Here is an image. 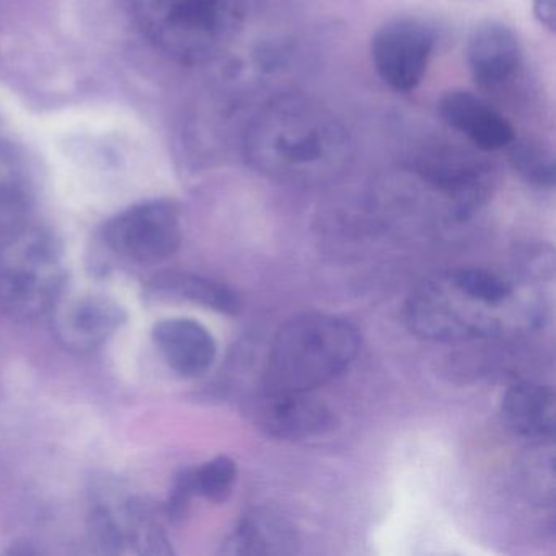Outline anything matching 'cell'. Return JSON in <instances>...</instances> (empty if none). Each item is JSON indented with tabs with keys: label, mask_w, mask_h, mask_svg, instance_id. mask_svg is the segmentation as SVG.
<instances>
[{
	"label": "cell",
	"mask_w": 556,
	"mask_h": 556,
	"mask_svg": "<svg viewBox=\"0 0 556 556\" xmlns=\"http://www.w3.org/2000/svg\"><path fill=\"white\" fill-rule=\"evenodd\" d=\"M350 151V136L341 123L302 97H285L266 106L247 136L253 164L285 177L337 170Z\"/></svg>",
	"instance_id": "cell-1"
},
{
	"label": "cell",
	"mask_w": 556,
	"mask_h": 556,
	"mask_svg": "<svg viewBox=\"0 0 556 556\" xmlns=\"http://www.w3.org/2000/svg\"><path fill=\"white\" fill-rule=\"evenodd\" d=\"M359 348V331L350 321L317 312L298 315L273 340L263 390L314 392L340 377Z\"/></svg>",
	"instance_id": "cell-2"
},
{
	"label": "cell",
	"mask_w": 556,
	"mask_h": 556,
	"mask_svg": "<svg viewBox=\"0 0 556 556\" xmlns=\"http://www.w3.org/2000/svg\"><path fill=\"white\" fill-rule=\"evenodd\" d=\"M132 15L157 50L181 63L219 53L240 24L239 0H131Z\"/></svg>",
	"instance_id": "cell-3"
},
{
	"label": "cell",
	"mask_w": 556,
	"mask_h": 556,
	"mask_svg": "<svg viewBox=\"0 0 556 556\" xmlns=\"http://www.w3.org/2000/svg\"><path fill=\"white\" fill-rule=\"evenodd\" d=\"M66 285L63 250L53 233L28 224L0 239V312L34 320L54 311Z\"/></svg>",
	"instance_id": "cell-4"
},
{
	"label": "cell",
	"mask_w": 556,
	"mask_h": 556,
	"mask_svg": "<svg viewBox=\"0 0 556 556\" xmlns=\"http://www.w3.org/2000/svg\"><path fill=\"white\" fill-rule=\"evenodd\" d=\"M406 321L416 334L432 341L494 337L506 328L533 324L526 315L493 307L465 294L445 275L416 289L406 305Z\"/></svg>",
	"instance_id": "cell-5"
},
{
	"label": "cell",
	"mask_w": 556,
	"mask_h": 556,
	"mask_svg": "<svg viewBox=\"0 0 556 556\" xmlns=\"http://www.w3.org/2000/svg\"><path fill=\"white\" fill-rule=\"evenodd\" d=\"M103 240L113 253L129 262H164L180 249V210L165 200L135 204L105 224Z\"/></svg>",
	"instance_id": "cell-6"
},
{
	"label": "cell",
	"mask_w": 556,
	"mask_h": 556,
	"mask_svg": "<svg viewBox=\"0 0 556 556\" xmlns=\"http://www.w3.org/2000/svg\"><path fill=\"white\" fill-rule=\"evenodd\" d=\"M435 48V30L419 17H396L383 24L370 43L374 70L386 86L413 92L425 79Z\"/></svg>",
	"instance_id": "cell-7"
},
{
	"label": "cell",
	"mask_w": 556,
	"mask_h": 556,
	"mask_svg": "<svg viewBox=\"0 0 556 556\" xmlns=\"http://www.w3.org/2000/svg\"><path fill=\"white\" fill-rule=\"evenodd\" d=\"M250 422L266 435L285 441H301L324 434L331 425L330 409L318 402L312 392L262 393L247 406Z\"/></svg>",
	"instance_id": "cell-8"
},
{
	"label": "cell",
	"mask_w": 556,
	"mask_h": 556,
	"mask_svg": "<svg viewBox=\"0 0 556 556\" xmlns=\"http://www.w3.org/2000/svg\"><path fill=\"white\" fill-rule=\"evenodd\" d=\"M416 172L452 201L460 217L486 201L493 181L490 165L454 149L426 152L416 162Z\"/></svg>",
	"instance_id": "cell-9"
},
{
	"label": "cell",
	"mask_w": 556,
	"mask_h": 556,
	"mask_svg": "<svg viewBox=\"0 0 556 556\" xmlns=\"http://www.w3.org/2000/svg\"><path fill=\"white\" fill-rule=\"evenodd\" d=\"M439 115L478 151L506 149L516 138L513 125L493 105L465 90H451L438 103Z\"/></svg>",
	"instance_id": "cell-10"
},
{
	"label": "cell",
	"mask_w": 556,
	"mask_h": 556,
	"mask_svg": "<svg viewBox=\"0 0 556 556\" xmlns=\"http://www.w3.org/2000/svg\"><path fill=\"white\" fill-rule=\"evenodd\" d=\"M54 308L58 338L74 351L102 346L126 320L125 308L105 295H84Z\"/></svg>",
	"instance_id": "cell-11"
},
{
	"label": "cell",
	"mask_w": 556,
	"mask_h": 556,
	"mask_svg": "<svg viewBox=\"0 0 556 556\" xmlns=\"http://www.w3.org/2000/svg\"><path fill=\"white\" fill-rule=\"evenodd\" d=\"M523 51L513 28L501 22H481L467 38L465 61L473 79L484 87H496L516 76Z\"/></svg>",
	"instance_id": "cell-12"
},
{
	"label": "cell",
	"mask_w": 556,
	"mask_h": 556,
	"mask_svg": "<svg viewBox=\"0 0 556 556\" xmlns=\"http://www.w3.org/2000/svg\"><path fill=\"white\" fill-rule=\"evenodd\" d=\"M155 348L167 366L185 379L203 376L216 359L213 334L191 318H167L152 330Z\"/></svg>",
	"instance_id": "cell-13"
},
{
	"label": "cell",
	"mask_w": 556,
	"mask_h": 556,
	"mask_svg": "<svg viewBox=\"0 0 556 556\" xmlns=\"http://www.w3.org/2000/svg\"><path fill=\"white\" fill-rule=\"evenodd\" d=\"M294 526L271 509L250 510L224 542L220 553L237 556H281L298 552Z\"/></svg>",
	"instance_id": "cell-14"
},
{
	"label": "cell",
	"mask_w": 556,
	"mask_h": 556,
	"mask_svg": "<svg viewBox=\"0 0 556 556\" xmlns=\"http://www.w3.org/2000/svg\"><path fill=\"white\" fill-rule=\"evenodd\" d=\"M501 413L514 434L532 441H553L556 408L552 387L535 382L514 383L504 395Z\"/></svg>",
	"instance_id": "cell-15"
},
{
	"label": "cell",
	"mask_w": 556,
	"mask_h": 556,
	"mask_svg": "<svg viewBox=\"0 0 556 556\" xmlns=\"http://www.w3.org/2000/svg\"><path fill=\"white\" fill-rule=\"evenodd\" d=\"M148 292L154 298L185 301L220 314L236 315L242 301L233 289L191 273H161L149 281Z\"/></svg>",
	"instance_id": "cell-16"
},
{
	"label": "cell",
	"mask_w": 556,
	"mask_h": 556,
	"mask_svg": "<svg viewBox=\"0 0 556 556\" xmlns=\"http://www.w3.org/2000/svg\"><path fill=\"white\" fill-rule=\"evenodd\" d=\"M31 198L17 162L0 149V239L30 224Z\"/></svg>",
	"instance_id": "cell-17"
},
{
	"label": "cell",
	"mask_w": 556,
	"mask_h": 556,
	"mask_svg": "<svg viewBox=\"0 0 556 556\" xmlns=\"http://www.w3.org/2000/svg\"><path fill=\"white\" fill-rule=\"evenodd\" d=\"M514 172L526 184L536 188H553L556 181L555 154L552 148L536 139H516L507 146Z\"/></svg>",
	"instance_id": "cell-18"
},
{
	"label": "cell",
	"mask_w": 556,
	"mask_h": 556,
	"mask_svg": "<svg viewBox=\"0 0 556 556\" xmlns=\"http://www.w3.org/2000/svg\"><path fill=\"white\" fill-rule=\"evenodd\" d=\"M193 481L198 496L211 503H224L236 486L237 464L227 455L211 458L200 468H193Z\"/></svg>",
	"instance_id": "cell-19"
},
{
	"label": "cell",
	"mask_w": 556,
	"mask_h": 556,
	"mask_svg": "<svg viewBox=\"0 0 556 556\" xmlns=\"http://www.w3.org/2000/svg\"><path fill=\"white\" fill-rule=\"evenodd\" d=\"M197 496L193 481V468H187L178 475L175 480L174 490L170 494V503H168V514L172 519H181L187 514L191 500Z\"/></svg>",
	"instance_id": "cell-20"
},
{
	"label": "cell",
	"mask_w": 556,
	"mask_h": 556,
	"mask_svg": "<svg viewBox=\"0 0 556 556\" xmlns=\"http://www.w3.org/2000/svg\"><path fill=\"white\" fill-rule=\"evenodd\" d=\"M533 12L539 24L546 30L555 34L556 30V0H533Z\"/></svg>",
	"instance_id": "cell-21"
}]
</instances>
